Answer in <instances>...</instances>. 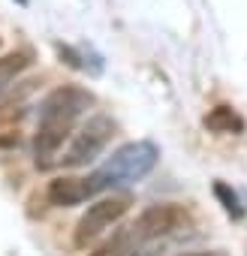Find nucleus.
<instances>
[{
    "mask_svg": "<svg viewBox=\"0 0 247 256\" xmlns=\"http://www.w3.org/2000/svg\"><path fill=\"white\" fill-rule=\"evenodd\" d=\"M94 106V94L76 84L54 88L42 106H40V124H36V136H34V160L40 169H52L58 163V154L64 142L70 139L72 126L78 114Z\"/></svg>",
    "mask_w": 247,
    "mask_h": 256,
    "instance_id": "1",
    "label": "nucleus"
},
{
    "mask_svg": "<svg viewBox=\"0 0 247 256\" xmlns=\"http://www.w3.org/2000/svg\"><path fill=\"white\" fill-rule=\"evenodd\" d=\"M160 160V148L148 139H139V142H127L120 145L96 172L88 175V184H90V193H102V190H112V187H124V184H133V181H142Z\"/></svg>",
    "mask_w": 247,
    "mask_h": 256,
    "instance_id": "2",
    "label": "nucleus"
},
{
    "mask_svg": "<svg viewBox=\"0 0 247 256\" xmlns=\"http://www.w3.org/2000/svg\"><path fill=\"white\" fill-rule=\"evenodd\" d=\"M114 136V120L108 114H90L82 126H78V133L72 136L66 154L60 157V163L66 169H78V166H88L94 163L102 148L108 145V139Z\"/></svg>",
    "mask_w": 247,
    "mask_h": 256,
    "instance_id": "3",
    "label": "nucleus"
},
{
    "mask_svg": "<svg viewBox=\"0 0 247 256\" xmlns=\"http://www.w3.org/2000/svg\"><path fill=\"white\" fill-rule=\"evenodd\" d=\"M130 205H133L130 193H112V196H102L94 205H88V211L76 223V235H72L76 247H88L94 238H100L112 223H118L124 214L130 211Z\"/></svg>",
    "mask_w": 247,
    "mask_h": 256,
    "instance_id": "4",
    "label": "nucleus"
},
{
    "mask_svg": "<svg viewBox=\"0 0 247 256\" xmlns=\"http://www.w3.org/2000/svg\"><path fill=\"white\" fill-rule=\"evenodd\" d=\"M184 223H187V211H184L181 205L163 202V205H151V208H145V211L130 223V232L136 235V241H139L142 247H148L151 241H160L163 235L178 232Z\"/></svg>",
    "mask_w": 247,
    "mask_h": 256,
    "instance_id": "5",
    "label": "nucleus"
},
{
    "mask_svg": "<svg viewBox=\"0 0 247 256\" xmlns=\"http://www.w3.org/2000/svg\"><path fill=\"white\" fill-rule=\"evenodd\" d=\"M46 196H48L52 205H58V208H70V205H78V202L90 199L94 193H90L88 178H78V175H60V178H54V181L48 184Z\"/></svg>",
    "mask_w": 247,
    "mask_h": 256,
    "instance_id": "6",
    "label": "nucleus"
},
{
    "mask_svg": "<svg viewBox=\"0 0 247 256\" xmlns=\"http://www.w3.org/2000/svg\"><path fill=\"white\" fill-rule=\"evenodd\" d=\"M88 256H145V247L136 241V235L130 232V226H124L112 238H106L96 250H90Z\"/></svg>",
    "mask_w": 247,
    "mask_h": 256,
    "instance_id": "7",
    "label": "nucleus"
},
{
    "mask_svg": "<svg viewBox=\"0 0 247 256\" xmlns=\"http://www.w3.org/2000/svg\"><path fill=\"white\" fill-rule=\"evenodd\" d=\"M211 133H220V136H226V133H241L244 130V120L238 118V112L232 108V106H214L208 114H205V120H202Z\"/></svg>",
    "mask_w": 247,
    "mask_h": 256,
    "instance_id": "8",
    "label": "nucleus"
},
{
    "mask_svg": "<svg viewBox=\"0 0 247 256\" xmlns=\"http://www.w3.org/2000/svg\"><path fill=\"white\" fill-rule=\"evenodd\" d=\"M30 64H34V52L30 48H16V52L4 54L0 58V88L10 84L12 78H18Z\"/></svg>",
    "mask_w": 247,
    "mask_h": 256,
    "instance_id": "9",
    "label": "nucleus"
},
{
    "mask_svg": "<svg viewBox=\"0 0 247 256\" xmlns=\"http://www.w3.org/2000/svg\"><path fill=\"white\" fill-rule=\"evenodd\" d=\"M214 196H217V202L223 205V211L229 214V217H235V220H241L244 217V208H241V199H238V193L229 187V184H223V181H214Z\"/></svg>",
    "mask_w": 247,
    "mask_h": 256,
    "instance_id": "10",
    "label": "nucleus"
},
{
    "mask_svg": "<svg viewBox=\"0 0 247 256\" xmlns=\"http://www.w3.org/2000/svg\"><path fill=\"white\" fill-rule=\"evenodd\" d=\"M178 256H226L223 250H196V253H178Z\"/></svg>",
    "mask_w": 247,
    "mask_h": 256,
    "instance_id": "11",
    "label": "nucleus"
}]
</instances>
